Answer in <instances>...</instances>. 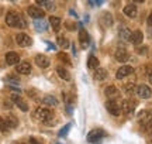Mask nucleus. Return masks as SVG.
<instances>
[{
  "mask_svg": "<svg viewBox=\"0 0 152 144\" xmlns=\"http://www.w3.org/2000/svg\"><path fill=\"white\" fill-rule=\"evenodd\" d=\"M33 117L35 120H39V122L45 123V124H48V126H52L55 124V116L54 113L49 110L48 107H38L37 110L34 112Z\"/></svg>",
  "mask_w": 152,
  "mask_h": 144,
  "instance_id": "nucleus-1",
  "label": "nucleus"
},
{
  "mask_svg": "<svg viewBox=\"0 0 152 144\" xmlns=\"http://www.w3.org/2000/svg\"><path fill=\"white\" fill-rule=\"evenodd\" d=\"M106 109L110 115L113 116H120L121 115V106L118 105V102L115 99H109L106 102Z\"/></svg>",
  "mask_w": 152,
  "mask_h": 144,
  "instance_id": "nucleus-2",
  "label": "nucleus"
},
{
  "mask_svg": "<svg viewBox=\"0 0 152 144\" xmlns=\"http://www.w3.org/2000/svg\"><path fill=\"white\" fill-rule=\"evenodd\" d=\"M16 43L20 45V47L26 48V47H30V45L33 44V40H31V37L27 35V34L20 33V34H17L16 35Z\"/></svg>",
  "mask_w": 152,
  "mask_h": 144,
  "instance_id": "nucleus-3",
  "label": "nucleus"
},
{
  "mask_svg": "<svg viewBox=\"0 0 152 144\" xmlns=\"http://www.w3.org/2000/svg\"><path fill=\"white\" fill-rule=\"evenodd\" d=\"M104 137V132L102 129H94L90 133H87V141L89 143H96V141H100V139Z\"/></svg>",
  "mask_w": 152,
  "mask_h": 144,
  "instance_id": "nucleus-4",
  "label": "nucleus"
},
{
  "mask_svg": "<svg viewBox=\"0 0 152 144\" xmlns=\"http://www.w3.org/2000/svg\"><path fill=\"white\" fill-rule=\"evenodd\" d=\"M137 95L141 99H149L152 96V90L148 85H140V86H137Z\"/></svg>",
  "mask_w": 152,
  "mask_h": 144,
  "instance_id": "nucleus-5",
  "label": "nucleus"
},
{
  "mask_svg": "<svg viewBox=\"0 0 152 144\" xmlns=\"http://www.w3.org/2000/svg\"><path fill=\"white\" fill-rule=\"evenodd\" d=\"M27 13L30 17H33V18H44V10L41 7H38V6H30L27 9Z\"/></svg>",
  "mask_w": 152,
  "mask_h": 144,
  "instance_id": "nucleus-6",
  "label": "nucleus"
},
{
  "mask_svg": "<svg viewBox=\"0 0 152 144\" xmlns=\"http://www.w3.org/2000/svg\"><path fill=\"white\" fill-rule=\"evenodd\" d=\"M11 100H13V103H14L17 107H20V110L28 112V105L24 102V99H21L20 95H11Z\"/></svg>",
  "mask_w": 152,
  "mask_h": 144,
  "instance_id": "nucleus-7",
  "label": "nucleus"
},
{
  "mask_svg": "<svg viewBox=\"0 0 152 144\" xmlns=\"http://www.w3.org/2000/svg\"><path fill=\"white\" fill-rule=\"evenodd\" d=\"M135 102L131 99H125L124 102H123V105H121V112L123 113H125V115H130V113H132L134 112V109H135Z\"/></svg>",
  "mask_w": 152,
  "mask_h": 144,
  "instance_id": "nucleus-8",
  "label": "nucleus"
},
{
  "mask_svg": "<svg viewBox=\"0 0 152 144\" xmlns=\"http://www.w3.org/2000/svg\"><path fill=\"white\" fill-rule=\"evenodd\" d=\"M132 72H134V68H132V67H130V65H123V67H121L118 71H117V73H115V78H117V79H123V78L131 75Z\"/></svg>",
  "mask_w": 152,
  "mask_h": 144,
  "instance_id": "nucleus-9",
  "label": "nucleus"
},
{
  "mask_svg": "<svg viewBox=\"0 0 152 144\" xmlns=\"http://www.w3.org/2000/svg\"><path fill=\"white\" fill-rule=\"evenodd\" d=\"M18 18H20V16H18L17 13H14V11H9V13L6 14V24L10 26V27H17Z\"/></svg>",
  "mask_w": 152,
  "mask_h": 144,
  "instance_id": "nucleus-10",
  "label": "nucleus"
},
{
  "mask_svg": "<svg viewBox=\"0 0 152 144\" xmlns=\"http://www.w3.org/2000/svg\"><path fill=\"white\" fill-rule=\"evenodd\" d=\"M35 64H37L39 68L45 69V68L49 67L51 61H49V58H48L47 55H44V54H38V55L35 57Z\"/></svg>",
  "mask_w": 152,
  "mask_h": 144,
  "instance_id": "nucleus-11",
  "label": "nucleus"
},
{
  "mask_svg": "<svg viewBox=\"0 0 152 144\" xmlns=\"http://www.w3.org/2000/svg\"><path fill=\"white\" fill-rule=\"evenodd\" d=\"M20 62V55L14 52V51H10L6 54V64L7 65H17Z\"/></svg>",
  "mask_w": 152,
  "mask_h": 144,
  "instance_id": "nucleus-12",
  "label": "nucleus"
},
{
  "mask_svg": "<svg viewBox=\"0 0 152 144\" xmlns=\"http://www.w3.org/2000/svg\"><path fill=\"white\" fill-rule=\"evenodd\" d=\"M142 40H144V34H142V31H140V30H135V31H132V34H131V43L134 45H141Z\"/></svg>",
  "mask_w": 152,
  "mask_h": 144,
  "instance_id": "nucleus-13",
  "label": "nucleus"
},
{
  "mask_svg": "<svg viewBox=\"0 0 152 144\" xmlns=\"http://www.w3.org/2000/svg\"><path fill=\"white\" fill-rule=\"evenodd\" d=\"M104 95H106L109 99H114V98H118L120 96V90L115 88V86L110 85V86H107V88L104 89Z\"/></svg>",
  "mask_w": 152,
  "mask_h": 144,
  "instance_id": "nucleus-14",
  "label": "nucleus"
},
{
  "mask_svg": "<svg viewBox=\"0 0 152 144\" xmlns=\"http://www.w3.org/2000/svg\"><path fill=\"white\" fill-rule=\"evenodd\" d=\"M16 71L21 75H28L31 72V65L28 62H20L18 65H16Z\"/></svg>",
  "mask_w": 152,
  "mask_h": 144,
  "instance_id": "nucleus-15",
  "label": "nucleus"
},
{
  "mask_svg": "<svg viewBox=\"0 0 152 144\" xmlns=\"http://www.w3.org/2000/svg\"><path fill=\"white\" fill-rule=\"evenodd\" d=\"M114 57H115V60H117L118 62H127V61H128V58H130V55H128L127 50H123V48H120V50L115 51Z\"/></svg>",
  "mask_w": 152,
  "mask_h": 144,
  "instance_id": "nucleus-16",
  "label": "nucleus"
},
{
  "mask_svg": "<svg viewBox=\"0 0 152 144\" xmlns=\"http://www.w3.org/2000/svg\"><path fill=\"white\" fill-rule=\"evenodd\" d=\"M123 11H124L125 16H127V17H131V18L137 17V13H138L135 4H127L124 9H123Z\"/></svg>",
  "mask_w": 152,
  "mask_h": 144,
  "instance_id": "nucleus-17",
  "label": "nucleus"
},
{
  "mask_svg": "<svg viewBox=\"0 0 152 144\" xmlns=\"http://www.w3.org/2000/svg\"><path fill=\"white\" fill-rule=\"evenodd\" d=\"M34 26L37 28V31H39V33H44V31L48 30V23L45 21V20H41V18H35Z\"/></svg>",
  "mask_w": 152,
  "mask_h": 144,
  "instance_id": "nucleus-18",
  "label": "nucleus"
},
{
  "mask_svg": "<svg viewBox=\"0 0 152 144\" xmlns=\"http://www.w3.org/2000/svg\"><path fill=\"white\" fill-rule=\"evenodd\" d=\"M77 37H79V43H82V47L86 48L87 44H89V35H87V31L86 30H83V28H80Z\"/></svg>",
  "mask_w": 152,
  "mask_h": 144,
  "instance_id": "nucleus-19",
  "label": "nucleus"
},
{
  "mask_svg": "<svg viewBox=\"0 0 152 144\" xmlns=\"http://www.w3.org/2000/svg\"><path fill=\"white\" fill-rule=\"evenodd\" d=\"M56 73H58V76L61 79H64V81H71V73L68 69H65L64 67H58L56 68Z\"/></svg>",
  "mask_w": 152,
  "mask_h": 144,
  "instance_id": "nucleus-20",
  "label": "nucleus"
},
{
  "mask_svg": "<svg viewBox=\"0 0 152 144\" xmlns=\"http://www.w3.org/2000/svg\"><path fill=\"white\" fill-rule=\"evenodd\" d=\"M42 103L47 106H56L58 105V100H56V98L55 96H52V95H45L42 99Z\"/></svg>",
  "mask_w": 152,
  "mask_h": 144,
  "instance_id": "nucleus-21",
  "label": "nucleus"
},
{
  "mask_svg": "<svg viewBox=\"0 0 152 144\" xmlns=\"http://www.w3.org/2000/svg\"><path fill=\"white\" fill-rule=\"evenodd\" d=\"M107 78V71L104 68H96L94 71V79L96 81H104Z\"/></svg>",
  "mask_w": 152,
  "mask_h": 144,
  "instance_id": "nucleus-22",
  "label": "nucleus"
},
{
  "mask_svg": "<svg viewBox=\"0 0 152 144\" xmlns=\"http://www.w3.org/2000/svg\"><path fill=\"white\" fill-rule=\"evenodd\" d=\"M131 34L132 33L127 27L120 28V38L123 40V41H131Z\"/></svg>",
  "mask_w": 152,
  "mask_h": 144,
  "instance_id": "nucleus-23",
  "label": "nucleus"
},
{
  "mask_svg": "<svg viewBox=\"0 0 152 144\" xmlns=\"http://www.w3.org/2000/svg\"><path fill=\"white\" fill-rule=\"evenodd\" d=\"M102 23H103L106 27H110V26L113 24V16H111L110 13H107V11L103 13V14H102Z\"/></svg>",
  "mask_w": 152,
  "mask_h": 144,
  "instance_id": "nucleus-24",
  "label": "nucleus"
},
{
  "mask_svg": "<svg viewBox=\"0 0 152 144\" xmlns=\"http://www.w3.org/2000/svg\"><path fill=\"white\" fill-rule=\"evenodd\" d=\"M49 24L52 26V28H54L55 31H58L61 28V18L56 16H51L49 17Z\"/></svg>",
  "mask_w": 152,
  "mask_h": 144,
  "instance_id": "nucleus-25",
  "label": "nucleus"
},
{
  "mask_svg": "<svg viewBox=\"0 0 152 144\" xmlns=\"http://www.w3.org/2000/svg\"><path fill=\"white\" fill-rule=\"evenodd\" d=\"M99 60L96 58L94 55H90L89 57V60H87V68L89 69H96V68H99Z\"/></svg>",
  "mask_w": 152,
  "mask_h": 144,
  "instance_id": "nucleus-26",
  "label": "nucleus"
},
{
  "mask_svg": "<svg viewBox=\"0 0 152 144\" xmlns=\"http://www.w3.org/2000/svg\"><path fill=\"white\" fill-rule=\"evenodd\" d=\"M124 92L127 95H134V93H137V86L134 85V83H127L124 86Z\"/></svg>",
  "mask_w": 152,
  "mask_h": 144,
  "instance_id": "nucleus-27",
  "label": "nucleus"
},
{
  "mask_svg": "<svg viewBox=\"0 0 152 144\" xmlns=\"http://www.w3.org/2000/svg\"><path fill=\"white\" fill-rule=\"evenodd\" d=\"M4 120H6L7 126H9L10 129L17 127V119L14 116H7V117H4Z\"/></svg>",
  "mask_w": 152,
  "mask_h": 144,
  "instance_id": "nucleus-28",
  "label": "nucleus"
},
{
  "mask_svg": "<svg viewBox=\"0 0 152 144\" xmlns=\"http://www.w3.org/2000/svg\"><path fill=\"white\" fill-rule=\"evenodd\" d=\"M58 58H59L62 62H65L66 65H71V60H69L68 54H65V52H59V54H58Z\"/></svg>",
  "mask_w": 152,
  "mask_h": 144,
  "instance_id": "nucleus-29",
  "label": "nucleus"
},
{
  "mask_svg": "<svg viewBox=\"0 0 152 144\" xmlns=\"http://www.w3.org/2000/svg\"><path fill=\"white\" fill-rule=\"evenodd\" d=\"M71 127H72V124L71 123H68V124H66L65 127H62L59 130V137H65L66 134L69 133V130H71Z\"/></svg>",
  "mask_w": 152,
  "mask_h": 144,
  "instance_id": "nucleus-30",
  "label": "nucleus"
},
{
  "mask_svg": "<svg viewBox=\"0 0 152 144\" xmlns=\"http://www.w3.org/2000/svg\"><path fill=\"white\" fill-rule=\"evenodd\" d=\"M9 126H7V123H6L4 117H0V132H3V133H6V132H9Z\"/></svg>",
  "mask_w": 152,
  "mask_h": 144,
  "instance_id": "nucleus-31",
  "label": "nucleus"
},
{
  "mask_svg": "<svg viewBox=\"0 0 152 144\" xmlns=\"http://www.w3.org/2000/svg\"><path fill=\"white\" fill-rule=\"evenodd\" d=\"M58 44H59V47H62V48H68V47H69V41H68L65 37H58Z\"/></svg>",
  "mask_w": 152,
  "mask_h": 144,
  "instance_id": "nucleus-32",
  "label": "nucleus"
},
{
  "mask_svg": "<svg viewBox=\"0 0 152 144\" xmlns=\"http://www.w3.org/2000/svg\"><path fill=\"white\" fill-rule=\"evenodd\" d=\"M148 52V47H137V54H140V55H145Z\"/></svg>",
  "mask_w": 152,
  "mask_h": 144,
  "instance_id": "nucleus-33",
  "label": "nucleus"
},
{
  "mask_svg": "<svg viewBox=\"0 0 152 144\" xmlns=\"http://www.w3.org/2000/svg\"><path fill=\"white\" fill-rule=\"evenodd\" d=\"M147 75H148V79H149V82L152 85V67H148L147 68Z\"/></svg>",
  "mask_w": 152,
  "mask_h": 144,
  "instance_id": "nucleus-34",
  "label": "nucleus"
},
{
  "mask_svg": "<svg viewBox=\"0 0 152 144\" xmlns=\"http://www.w3.org/2000/svg\"><path fill=\"white\" fill-rule=\"evenodd\" d=\"M35 3H37V4H39V6H44V7H45V4L48 3V0H35Z\"/></svg>",
  "mask_w": 152,
  "mask_h": 144,
  "instance_id": "nucleus-35",
  "label": "nucleus"
},
{
  "mask_svg": "<svg viewBox=\"0 0 152 144\" xmlns=\"http://www.w3.org/2000/svg\"><path fill=\"white\" fill-rule=\"evenodd\" d=\"M30 144H41V143H39L37 139H34V137H30Z\"/></svg>",
  "mask_w": 152,
  "mask_h": 144,
  "instance_id": "nucleus-36",
  "label": "nucleus"
},
{
  "mask_svg": "<svg viewBox=\"0 0 152 144\" xmlns=\"http://www.w3.org/2000/svg\"><path fill=\"white\" fill-rule=\"evenodd\" d=\"M147 23H148V26H149V27H152V13H151V14H149V16H148V20H147Z\"/></svg>",
  "mask_w": 152,
  "mask_h": 144,
  "instance_id": "nucleus-37",
  "label": "nucleus"
},
{
  "mask_svg": "<svg viewBox=\"0 0 152 144\" xmlns=\"http://www.w3.org/2000/svg\"><path fill=\"white\" fill-rule=\"evenodd\" d=\"M90 1H92V3H94V4L100 6V4H102V3H103V1H104V0H90Z\"/></svg>",
  "mask_w": 152,
  "mask_h": 144,
  "instance_id": "nucleus-38",
  "label": "nucleus"
},
{
  "mask_svg": "<svg viewBox=\"0 0 152 144\" xmlns=\"http://www.w3.org/2000/svg\"><path fill=\"white\" fill-rule=\"evenodd\" d=\"M147 127H148V130H152V119L147 123Z\"/></svg>",
  "mask_w": 152,
  "mask_h": 144,
  "instance_id": "nucleus-39",
  "label": "nucleus"
},
{
  "mask_svg": "<svg viewBox=\"0 0 152 144\" xmlns=\"http://www.w3.org/2000/svg\"><path fill=\"white\" fill-rule=\"evenodd\" d=\"M149 140H151V143H152V130H149Z\"/></svg>",
  "mask_w": 152,
  "mask_h": 144,
  "instance_id": "nucleus-40",
  "label": "nucleus"
},
{
  "mask_svg": "<svg viewBox=\"0 0 152 144\" xmlns=\"http://www.w3.org/2000/svg\"><path fill=\"white\" fill-rule=\"evenodd\" d=\"M134 1H135V3H144L145 0H134Z\"/></svg>",
  "mask_w": 152,
  "mask_h": 144,
  "instance_id": "nucleus-41",
  "label": "nucleus"
},
{
  "mask_svg": "<svg viewBox=\"0 0 152 144\" xmlns=\"http://www.w3.org/2000/svg\"><path fill=\"white\" fill-rule=\"evenodd\" d=\"M20 144H23V143H20Z\"/></svg>",
  "mask_w": 152,
  "mask_h": 144,
  "instance_id": "nucleus-42",
  "label": "nucleus"
}]
</instances>
